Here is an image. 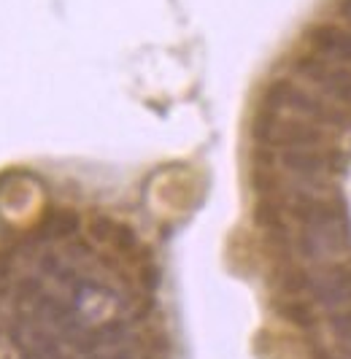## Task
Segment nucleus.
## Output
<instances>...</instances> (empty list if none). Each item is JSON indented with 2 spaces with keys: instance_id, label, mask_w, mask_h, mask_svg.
I'll use <instances>...</instances> for the list:
<instances>
[{
  "instance_id": "nucleus-3",
  "label": "nucleus",
  "mask_w": 351,
  "mask_h": 359,
  "mask_svg": "<svg viewBox=\"0 0 351 359\" xmlns=\"http://www.w3.org/2000/svg\"><path fill=\"white\" fill-rule=\"evenodd\" d=\"M338 14L351 25V0H341V3H338Z\"/></svg>"
},
{
  "instance_id": "nucleus-2",
  "label": "nucleus",
  "mask_w": 351,
  "mask_h": 359,
  "mask_svg": "<svg viewBox=\"0 0 351 359\" xmlns=\"http://www.w3.org/2000/svg\"><path fill=\"white\" fill-rule=\"evenodd\" d=\"M305 41H308V46L316 51V54L351 62V33L343 30V27L332 25V22L316 25L305 33Z\"/></svg>"
},
{
  "instance_id": "nucleus-1",
  "label": "nucleus",
  "mask_w": 351,
  "mask_h": 359,
  "mask_svg": "<svg viewBox=\"0 0 351 359\" xmlns=\"http://www.w3.org/2000/svg\"><path fill=\"white\" fill-rule=\"evenodd\" d=\"M295 71L302 73L305 78H311L314 84H319L325 92H329L338 100H351V73L343 68L327 65L319 57H300L295 62Z\"/></svg>"
}]
</instances>
